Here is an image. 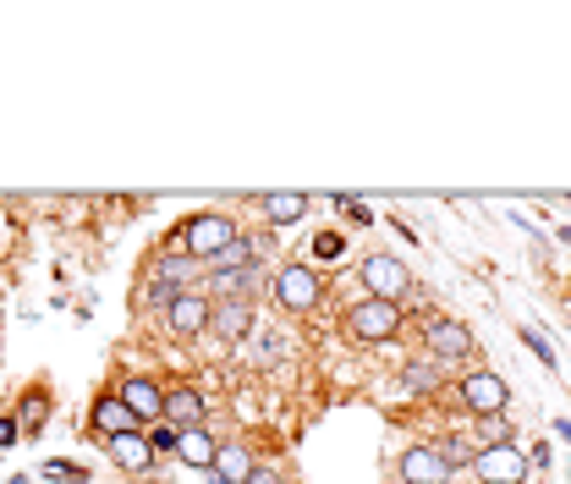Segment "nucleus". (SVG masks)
<instances>
[{"label":"nucleus","mask_w":571,"mask_h":484,"mask_svg":"<svg viewBox=\"0 0 571 484\" xmlns=\"http://www.w3.org/2000/svg\"><path fill=\"white\" fill-rule=\"evenodd\" d=\"M237 237H242V226H237L231 215H220V209H204V215H193V220L181 226V248H187L198 265H215V254L231 248Z\"/></svg>","instance_id":"obj_1"},{"label":"nucleus","mask_w":571,"mask_h":484,"mask_svg":"<svg viewBox=\"0 0 571 484\" xmlns=\"http://www.w3.org/2000/svg\"><path fill=\"white\" fill-rule=\"evenodd\" d=\"M473 480L478 484H528L533 468H528V452H522L517 441H500V446H478Z\"/></svg>","instance_id":"obj_2"},{"label":"nucleus","mask_w":571,"mask_h":484,"mask_svg":"<svg viewBox=\"0 0 571 484\" xmlns=\"http://www.w3.org/2000/svg\"><path fill=\"white\" fill-rule=\"evenodd\" d=\"M357 276H363L368 298H385V303H396V309L413 298V270H407L402 259H391V254H368V259L357 265Z\"/></svg>","instance_id":"obj_3"},{"label":"nucleus","mask_w":571,"mask_h":484,"mask_svg":"<svg viewBox=\"0 0 571 484\" xmlns=\"http://www.w3.org/2000/svg\"><path fill=\"white\" fill-rule=\"evenodd\" d=\"M396 330H402V309H396V303H385V298H363V303H352V309H346V336H352V341H363V347L391 341Z\"/></svg>","instance_id":"obj_4"},{"label":"nucleus","mask_w":571,"mask_h":484,"mask_svg":"<svg viewBox=\"0 0 571 484\" xmlns=\"http://www.w3.org/2000/svg\"><path fill=\"white\" fill-rule=\"evenodd\" d=\"M461 408L478 419H500L511 408V385L489 369H473V374H461Z\"/></svg>","instance_id":"obj_5"},{"label":"nucleus","mask_w":571,"mask_h":484,"mask_svg":"<svg viewBox=\"0 0 571 484\" xmlns=\"http://www.w3.org/2000/svg\"><path fill=\"white\" fill-rule=\"evenodd\" d=\"M424 347L434 363H461L473 352V330L461 320H445V315H428L424 320Z\"/></svg>","instance_id":"obj_6"},{"label":"nucleus","mask_w":571,"mask_h":484,"mask_svg":"<svg viewBox=\"0 0 571 484\" xmlns=\"http://www.w3.org/2000/svg\"><path fill=\"white\" fill-rule=\"evenodd\" d=\"M319 298H324L319 270H308V265H286L281 276H276V303H281V309H291V315L319 309Z\"/></svg>","instance_id":"obj_7"},{"label":"nucleus","mask_w":571,"mask_h":484,"mask_svg":"<svg viewBox=\"0 0 571 484\" xmlns=\"http://www.w3.org/2000/svg\"><path fill=\"white\" fill-rule=\"evenodd\" d=\"M209 336L226 341V347H242V341L253 336V303H248V298H237V303H215Z\"/></svg>","instance_id":"obj_8"},{"label":"nucleus","mask_w":571,"mask_h":484,"mask_svg":"<svg viewBox=\"0 0 571 484\" xmlns=\"http://www.w3.org/2000/svg\"><path fill=\"white\" fill-rule=\"evenodd\" d=\"M396 474H402V484H450V468H445V457L434 446H407Z\"/></svg>","instance_id":"obj_9"},{"label":"nucleus","mask_w":571,"mask_h":484,"mask_svg":"<svg viewBox=\"0 0 571 484\" xmlns=\"http://www.w3.org/2000/svg\"><path fill=\"white\" fill-rule=\"evenodd\" d=\"M209 315H215L209 292H181V298L165 309V320H170L176 336H204V330H209Z\"/></svg>","instance_id":"obj_10"},{"label":"nucleus","mask_w":571,"mask_h":484,"mask_svg":"<svg viewBox=\"0 0 571 484\" xmlns=\"http://www.w3.org/2000/svg\"><path fill=\"white\" fill-rule=\"evenodd\" d=\"M116 397H122V402L133 408V419H138L143 430L165 419V385H154V380H127V385H122Z\"/></svg>","instance_id":"obj_11"},{"label":"nucleus","mask_w":571,"mask_h":484,"mask_svg":"<svg viewBox=\"0 0 571 484\" xmlns=\"http://www.w3.org/2000/svg\"><path fill=\"white\" fill-rule=\"evenodd\" d=\"M204 413H209V402H204L198 385H170V391H165V419H170L176 430H198Z\"/></svg>","instance_id":"obj_12"},{"label":"nucleus","mask_w":571,"mask_h":484,"mask_svg":"<svg viewBox=\"0 0 571 484\" xmlns=\"http://www.w3.org/2000/svg\"><path fill=\"white\" fill-rule=\"evenodd\" d=\"M89 419H94V430L105 435V441H116V435H133V430H143L138 419H133V408L111 391V397H100L94 408H89Z\"/></svg>","instance_id":"obj_13"},{"label":"nucleus","mask_w":571,"mask_h":484,"mask_svg":"<svg viewBox=\"0 0 571 484\" xmlns=\"http://www.w3.org/2000/svg\"><path fill=\"white\" fill-rule=\"evenodd\" d=\"M154 281H165L170 292H198V259L187 248H170L159 265H154Z\"/></svg>","instance_id":"obj_14"},{"label":"nucleus","mask_w":571,"mask_h":484,"mask_svg":"<svg viewBox=\"0 0 571 484\" xmlns=\"http://www.w3.org/2000/svg\"><path fill=\"white\" fill-rule=\"evenodd\" d=\"M176 457L187 463V468H209L215 474V457H220V441L198 424V430H181V441H176Z\"/></svg>","instance_id":"obj_15"},{"label":"nucleus","mask_w":571,"mask_h":484,"mask_svg":"<svg viewBox=\"0 0 571 484\" xmlns=\"http://www.w3.org/2000/svg\"><path fill=\"white\" fill-rule=\"evenodd\" d=\"M111 446V457L127 468V474H143V468H154V446H148V435L133 430V435H116V441H105Z\"/></svg>","instance_id":"obj_16"},{"label":"nucleus","mask_w":571,"mask_h":484,"mask_svg":"<svg viewBox=\"0 0 571 484\" xmlns=\"http://www.w3.org/2000/svg\"><path fill=\"white\" fill-rule=\"evenodd\" d=\"M253 468H259V463H253V452H248L242 441H226L220 457H215V480H226V484H248Z\"/></svg>","instance_id":"obj_17"},{"label":"nucleus","mask_w":571,"mask_h":484,"mask_svg":"<svg viewBox=\"0 0 571 484\" xmlns=\"http://www.w3.org/2000/svg\"><path fill=\"white\" fill-rule=\"evenodd\" d=\"M253 303V270H209V303Z\"/></svg>","instance_id":"obj_18"},{"label":"nucleus","mask_w":571,"mask_h":484,"mask_svg":"<svg viewBox=\"0 0 571 484\" xmlns=\"http://www.w3.org/2000/svg\"><path fill=\"white\" fill-rule=\"evenodd\" d=\"M259 209L270 215V226H297L308 215V193H264Z\"/></svg>","instance_id":"obj_19"},{"label":"nucleus","mask_w":571,"mask_h":484,"mask_svg":"<svg viewBox=\"0 0 571 484\" xmlns=\"http://www.w3.org/2000/svg\"><path fill=\"white\" fill-rule=\"evenodd\" d=\"M50 424V391H28L22 397V413H17V430L22 435H39Z\"/></svg>","instance_id":"obj_20"},{"label":"nucleus","mask_w":571,"mask_h":484,"mask_svg":"<svg viewBox=\"0 0 571 484\" xmlns=\"http://www.w3.org/2000/svg\"><path fill=\"white\" fill-rule=\"evenodd\" d=\"M402 385H407L413 397H428V391H439V363H434V358H428V363H418V358H413V363L402 369Z\"/></svg>","instance_id":"obj_21"},{"label":"nucleus","mask_w":571,"mask_h":484,"mask_svg":"<svg viewBox=\"0 0 571 484\" xmlns=\"http://www.w3.org/2000/svg\"><path fill=\"white\" fill-rule=\"evenodd\" d=\"M434 452L445 457V468H473V457H478V452H473V446H467L461 435H445V441H439Z\"/></svg>","instance_id":"obj_22"},{"label":"nucleus","mask_w":571,"mask_h":484,"mask_svg":"<svg viewBox=\"0 0 571 484\" xmlns=\"http://www.w3.org/2000/svg\"><path fill=\"white\" fill-rule=\"evenodd\" d=\"M176 441H181V430H176L170 419H159V424H148V446H154V452H176Z\"/></svg>","instance_id":"obj_23"},{"label":"nucleus","mask_w":571,"mask_h":484,"mask_svg":"<svg viewBox=\"0 0 571 484\" xmlns=\"http://www.w3.org/2000/svg\"><path fill=\"white\" fill-rule=\"evenodd\" d=\"M313 254H319V259H341V254H346V237H341V231H319V237H313Z\"/></svg>","instance_id":"obj_24"},{"label":"nucleus","mask_w":571,"mask_h":484,"mask_svg":"<svg viewBox=\"0 0 571 484\" xmlns=\"http://www.w3.org/2000/svg\"><path fill=\"white\" fill-rule=\"evenodd\" d=\"M522 341L533 347V358H539V363H550V369H556V347H550V341H544L533 325H522Z\"/></svg>","instance_id":"obj_25"},{"label":"nucleus","mask_w":571,"mask_h":484,"mask_svg":"<svg viewBox=\"0 0 571 484\" xmlns=\"http://www.w3.org/2000/svg\"><path fill=\"white\" fill-rule=\"evenodd\" d=\"M44 480L72 484V480H83V468H77V463H44Z\"/></svg>","instance_id":"obj_26"},{"label":"nucleus","mask_w":571,"mask_h":484,"mask_svg":"<svg viewBox=\"0 0 571 484\" xmlns=\"http://www.w3.org/2000/svg\"><path fill=\"white\" fill-rule=\"evenodd\" d=\"M176 298H181V292H170L165 281H154V287H148V303H154V309H170Z\"/></svg>","instance_id":"obj_27"},{"label":"nucleus","mask_w":571,"mask_h":484,"mask_svg":"<svg viewBox=\"0 0 571 484\" xmlns=\"http://www.w3.org/2000/svg\"><path fill=\"white\" fill-rule=\"evenodd\" d=\"M556 463V452H550V441H539L533 452H528V468H550Z\"/></svg>","instance_id":"obj_28"},{"label":"nucleus","mask_w":571,"mask_h":484,"mask_svg":"<svg viewBox=\"0 0 571 484\" xmlns=\"http://www.w3.org/2000/svg\"><path fill=\"white\" fill-rule=\"evenodd\" d=\"M17 435H22V430H17V419H6V413H0V452H11V446H17Z\"/></svg>","instance_id":"obj_29"},{"label":"nucleus","mask_w":571,"mask_h":484,"mask_svg":"<svg viewBox=\"0 0 571 484\" xmlns=\"http://www.w3.org/2000/svg\"><path fill=\"white\" fill-rule=\"evenodd\" d=\"M286 347H291V341H281V336H264V363H276Z\"/></svg>","instance_id":"obj_30"},{"label":"nucleus","mask_w":571,"mask_h":484,"mask_svg":"<svg viewBox=\"0 0 571 484\" xmlns=\"http://www.w3.org/2000/svg\"><path fill=\"white\" fill-rule=\"evenodd\" d=\"M248 484H286V474L281 468H253V480Z\"/></svg>","instance_id":"obj_31"},{"label":"nucleus","mask_w":571,"mask_h":484,"mask_svg":"<svg viewBox=\"0 0 571 484\" xmlns=\"http://www.w3.org/2000/svg\"><path fill=\"white\" fill-rule=\"evenodd\" d=\"M561 237H567V243H571V226H567V231H561Z\"/></svg>","instance_id":"obj_32"},{"label":"nucleus","mask_w":571,"mask_h":484,"mask_svg":"<svg viewBox=\"0 0 571 484\" xmlns=\"http://www.w3.org/2000/svg\"><path fill=\"white\" fill-rule=\"evenodd\" d=\"M209 484H226V480H209Z\"/></svg>","instance_id":"obj_33"}]
</instances>
